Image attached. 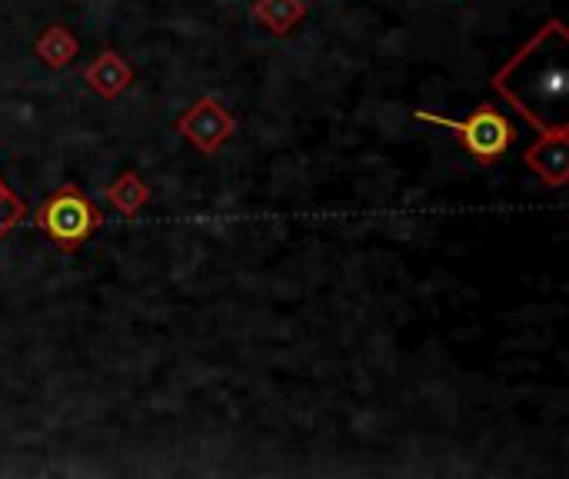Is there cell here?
<instances>
[{"instance_id": "3957f363", "label": "cell", "mask_w": 569, "mask_h": 479, "mask_svg": "<svg viewBox=\"0 0 569 479\" xmlns=\"http://www.w3.org/2000/svg\"><path fill=\"white\" fill-rule=\"evenodd\" d=\"M413 117L423 120V123H433V127H443V130L457 133V140L467 147V153L477 157L480 163L500 160L510 150V143H513V127H510V120L493 103H480L463 120H453V117H443V113H433V110H413Z\"/></svg>"}, {"instance_id": "9c48e42d", "label": "cell", "mask_w": 569, "mask_h": 479, "mask_svg": "<svg viewBox=\"0 0 569 479\" xmlns=\"http://www.w3.org/2000/svg\"><path fill=\"white\" fill-rule=\"evenodd\" d=\"M250 13L267 30H273L277 37H283V33H290L307 17V3L303 0H257Z\"/></svg>"}, {"instance_id": "8992f818", "label": "cell", "mask_w": 569, "mask_h": 479, "mask_svg": "<svg viewBox=\"0 0 569 479\" xmlns=\"http://www.w3.org/2000/svg\"><path fill=\"white\" fill-rule=\"evenodd\" d=\"M87 83L90 90H97L103 100L120 97L130 83H133V67L127 63V57H120L117 50H103L90 67H87Z\"/></svg>"}, {"instance_id": "52a82bcc", "label": "cell", "mask_w": 569, "mask_h": 479, "mask_svg": "<svg viewBox=\"0 0 569 479\" xmlns=\"http://www.w3.org/2000/svg\"><path fill=\"white\" fill-rule=\"evenodd\" d=\"M33 53H37L50 70H63V67H70L73 57L80 53V40L73 37L70 27L53 23V27H47V30L33 40Z\"/></svg>"}, {"instance_id": "7a4b0ae2", "label": "cell", "mask_w": 569, "mask_h": 479, "mask_svg": "<svg viewBox=\"0 0 569 479\" xmlns=\"http://www.w3.org/2000/svg\"><path fill=\"white\" fill-rule=\"evenodd\" d=\"M33 220L40 230H47V237L57 243V250L73 253L90 240V233H97L103 227V210L80 187L63 183L47 197V203L37 210Z\"/></svg>"}, {"instance_id": "30bf717a", "label": "cell", "mask_w": 569, "mask_h": 479, "mask_svg": "<svg viewBox=\"0 0 569 479\" xmlns=\"http://www.w3.org/2000/svg\"><path fill=\"white\" fill-rule=\"evenodd\" d=\"M20 217H23V200L0 180V240L20 223Z\"/></svg>"}, {"instance_id": "ba28073f", "label": "cell", "mask_w": 569, "mask_h": 479, "mask_svg": "<svg viewBox=\"0 0 569 479\" xmlns=\"http://www.w3.org/2000/svg\"><path fill=\"white\" fill-rule=\"evenodd\" d=\"M150 200V187L137 177V170H123L110 187H107V203L123 213V217H137Z\"/></svg>"}, {"instance_id": "6da1fadb", "label": "cell", "mask_w": 569, "mask_h": 479, "mask_svg": "<svg viewBox=\"0 0 569 479\" xmlns=\"http://www.w3.org/2000/svg\"><path fill=\"white\" fill-rule=\"evenodd\" d=\"M567 53L563 20H550L530 37L497 73L493 87L543 133L569 137L567 130Z\"/></svg>"}, {"instance_id": "277c9868", "label": "cell", "mask_w": 569, "mask_h": 479, "mask_svg": "<svg viewBox=\"0 0 569 479\" xmlns=\"http://www.w3.org/2000/svg\"><path fill=\"white\" fill-rule=\"evenodd\" d=\"M177 130L190 147H197L200 153L210 157L233 137L237 120L217 97H203L177 117Z\"/></svg>"}, {"instance_id": "5b68a950", "label": "cell", "mask_w": 569, "mask_h": 479, "mask_svg": "<svg viewBox=\"0 0 569 479\" xmlns=\"http://www.w3.org/2000/svg\"><path fill=\"white\" fill-rule=\"evenodd\" d=\"M523 163L553 190H560L569 180V137H543L527 153Z\"/></svg>"}]
</instances>
